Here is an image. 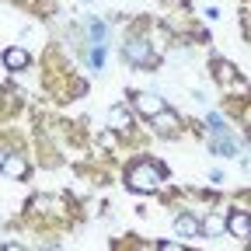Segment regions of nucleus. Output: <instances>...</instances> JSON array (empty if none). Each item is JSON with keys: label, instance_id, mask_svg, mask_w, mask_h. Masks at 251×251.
<instances>
[{"label": "nucleus", "instance_id": "9", "mask_svg": "<svg viewBox=\"0 0 251 251\" xmlns=\"http://www.w3.org/2000/svg\"><path fill=\"white\" fill-rule=\"evenodd\" d=\"M227 230H230L234 237H248V234H251V224H248V213H234V216L227 220Z\"/></svg>", "mask_w": 251, "mask_h": 251}, {"label": "nucleus", "instance_id": "6", "mask_svg": "<svg viewBox=\"0 0 251 251\" xmlns=\"http://www.w3.org/2000/svg\"><path fill=\"white\" fill-rule=\"evenodd\" d=\"M108 126H112V129H129V126H133V115H129V108H122V105H115L112 112H108Z\"/></svg>", "mask_w": 251, "mask_h": 251}, {"label": "nucleus", "instance_id": "10", "mask_svg": "<svg viewBox=\"0 0 251 251\" xmlns=\"http://www.w3.org/2000/svg\"><path fill=\"white\" fill-rule=\"evenodd\" d=\"M0 168H4L11 178H25L28 175V164L21 161V157H4V164H0Z\"/></svg>", "mask_w": 251, "mask_h": 251}, {"label": "nucleus", "instance_id": "13", "mask_svg": "<svg viewBox=\"0 0 251 251\" xmlns=\"http://www.w3.org/2000/svg\"><path fill=\"white\" fill-rule=\"evenodd\" d=\"M216 80H220V84H230V80H234V63L216 59Z\"/></svg>", "mask_w": 251, "mask_h": 251}, {"label": "nucleus", "instance_id": "2", "mask_svg": "<svg viewBox=\"0 0 251 251\" xmlns=\"http://www.w3.org/2000/svg\"><path fill=\"white\" fill-rule=\"evenodd\" d=\"M126 59L133 63V67H150L153 63V49L147 39H133L129 46H126Z\"/></svg>", "mask_w": 251, "mask_h": 251}, {"label": "nucleus", "instance_id": "17", "mask_svg": "<svg viewBox=\"0 0 251 251\" xmlns=\"http://www.w3.org/2000/svg\"><path fill=\"white\" fill-rule=\"evenodd\" d=\"M4 80H7V70H4V67H0V84H4Z\"/></svg>", "mask_w": 251, "mask_h": 251}, {"label": "nucleus", "instance_id": "14", "mask_svg": "<svg viewBox=\"0 0 251 251\" xmlns=\"http://www.w3.org/2000/svg\"><path fill=\"white\" fill-rule=\"evenodd\" d=\"M206 126H209V136H216V133H227V122H224V115H220V112H209Z\"/></svg>", "mask_w": 251, "mask_h": 251}, {"label": "nucleus", "instance_id": "1", "mask_svg": "<svg viewBox=\"0 0 251 251\" xmlns=\"http://www.w3.org/2000/svg\"><path fill=\"white\" fill-rule=\"evenodd\" d=\"M129 188H136V192H157L161 188V181H164V175H161V168L157 164H150V161H140V164H133L129 168Z\"/></svg>", "mask_w": 251, "mask_h": 251}, {"label": "nucleus", "instance_id": "19", "mask_svg": "<svg viewBox=\"0 0 251 251\" xmlns=\"http://www.w3.org/2000/svg\"><path fill=\"white\" fill-rule=\"evenodd\" d=\"M0 164H4V153H0Z\"/></svg>", "mask_w": 251, "mask_h": 251}, {"label": "nucleus", "instance_id": "12", "mask_svg": "<svg viewBox=\"0 0 251 251\" xmlns=\"http://www.w3.org/2000/svg\"><path fill=\"white\" fill-rule=\"evenodd\" d=\"M87 31H91V42L101 49V46H105V35H108V28H105L101 21H91V25H87Z\"/></svg>", "mask_w": 251, "mask_h": 251}, {"label": "nucleus", "instance_id": "11", "mask_svg": "<svg viewBox=\"0 0 251 251\" xmlns=\"http://www.w3.org/2000/svg\"><path fill=\"white\" fill-rule=\"evenodd\" d=\"M199 230H206L209 237H220V234L227 230V220H224V216H206V224H202Z\"/></svg>", "mask_w": 251, "mask_h": 251}, {"label": "nucleus", "instance_id": "16", "mask_svg": "<svg viewBox=\"0 0 251 251\" xmlns=\"http://www.w3.org/2000/svg\"><path fill=\"white\" fill-rule=\"evenodd\" d=\"M157 251H185V248H181V244H161Z\"/></svg>", "mask_w": 251, "mask_h": 251}, {"label": "nucleus", "instance_id": "5", "mask_svg": "<svg viewBox=\"0 0 251 251\" xmlns=\"http://www.w3.org/2000/svg\"><path fill=\"white\" fill-rule=\"evenodd\" d=\"M175 234H178V237H199V220L188 216V213H181V216L175 220Z\"/></svg>", "mask_w": 251, "mask_h": 251}, {"label": "nucleus", "instance_id": "4", "mask_svg": "<svg viewBox=\"0 0 251 251\" xmlns=\"http://www.w3.org/2000/svg\"><path fill=\"white\" fill-rule=\"evenodd\" d=\"M209 150L220 153V157H234L237 153V143H234L230 133H216V136H209Z\"/></svg>", "mask_w": 251, "mask_h": 251}, {"label": "nucleus", "instance_id": "15", "mask_svg": "<svg viewBox=\"0 0 251 251\" xmlns=\"http://www.w3.org/2000/svg\"><path fill=\"white\" fill-rule=\"evenodd\" d=\"M87 59H91V67H98V70H101V63H105V49H91V56H87Z\"/></svg>", "mask_w": 251, "mask_h": 251}, {"label": "nucleus", "instance_id": "7", "mask_svg": "<svg viewBox=\"0 0 251 251\" xmlns=\"http://www.w3.org/2000/svg\"><path fill=\"white\" fill-rule=\"evenodd\" d=\"M153 129H157V133H175V129H178V115L168 112V108L157 112V115H153Z\"/></svg>", "mask_w": 251, "mask_h": 251}, {"label": "nucleus", "instance_id": "8", "mask_svg": "<svg viewBox=\"0 0 251 251\" xmlns=\"http://www.w3.org/2000/svg\"><path fill=\"white\" fill-rule=\"evenodd\" d=\"M28 67V52L25 49H7L4 52V70H25Z\"/></svg>", "mask_w": 251, "mask_h": 251}, {"label": "nucleus", "instance_id": "18", "mask_svg": "<svg viewBox=\"0 0 251 251\" xmlns=\"http://www.w3.org/2000/svg\"><path fill=\"white\" fill-rule=\"evenodd\" d=\"M7 251H21V248H14V244H7Z\"/></svg>", "mask_w": 251, "mask_h": 251}, {"label": "nucleus", "instance_id": "3", "mask_svg": "<svg viewBox=\"0 0 251 251\" xmlns=\"http://www.w3.org/2000/svg\"><path fill=\"white\" fill-rule=\"evenodd\" d=\"M136 108L147 119H153L157 112H164V98H161V94H153V91H143V94H136Z\"/></svg>", "mask_w": 251, "mask_h": 251}]
</instances>
